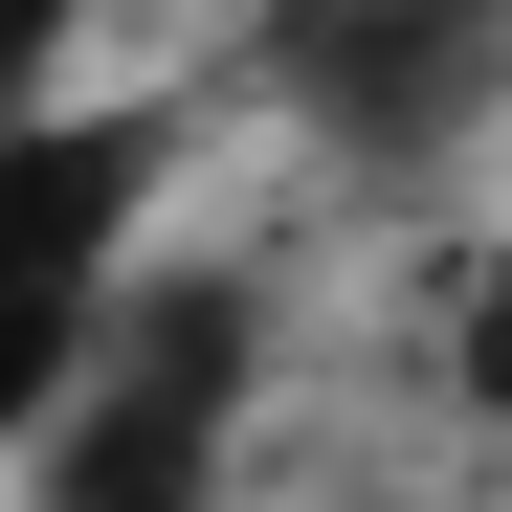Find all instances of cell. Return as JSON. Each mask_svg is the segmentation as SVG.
<instances>
[{
  "instance_id": "1",
  "label": "cell",
  "mask_w": 512,
  "mask_h": 512,
  "mask_svg": "<svg viewBox=\"0 0 512 512\" xmlns=\"http://www.w3.org/2000/svg\"><path fill=\"white\" fill-rule=\"evenodd\" d=\"M201 446H223V312H156L90 401V446H67V512H179Z\"/></svg>"
}]
</instances>
